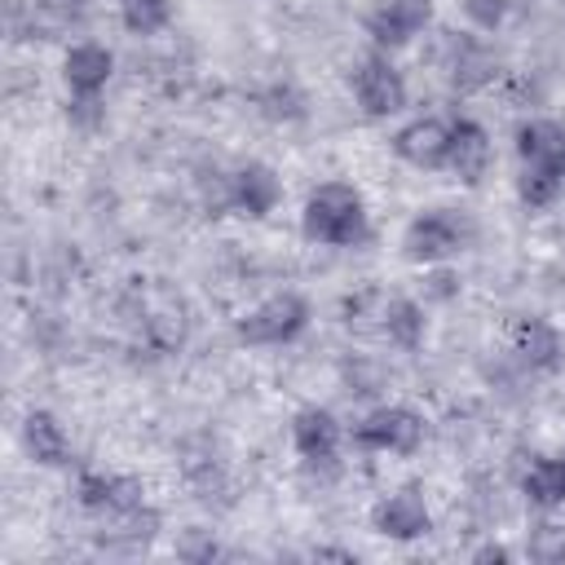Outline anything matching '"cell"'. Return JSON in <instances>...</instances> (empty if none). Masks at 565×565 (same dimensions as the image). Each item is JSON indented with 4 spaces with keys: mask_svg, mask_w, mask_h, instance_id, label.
<instances>
[{
    "mask_svg": "<svg viewBox=\"0 0 565 565\" xmlns=\"http://www.w3.org/2000/svg\"><path fill=\"white\" fill-rule=\"evenodd\" d=\"M300 230L309 243L322 247H358L371 234L366 221V199L358 185L349 181H322L309 190L305 207H300Z\"/></svg>",
    "mask_w": 565,
    "mask_h": 565,
    "instance_id": "6da1fadb",
    "label": "cell"
},
{
    "mask_svg": "<svg viewBox=\"0 0 565 565\" xmlns=\"http://www.w3.org/2000/svg\"><path fill=\"white\" fill-rule=\"evenodd\" d=\"M468 238H472V225H468L459 212H450V207H428V212H419V216L406 225V234H402V256H406L411 265H441V260L459 256V252L468 247Z\"/></svg>",
    "mask_w": 565,
    "mask_h": 565,
    "instance_id": "7a4b0ae2",
    "label": "cell"
},
{
    "mask_svg": "<svg viewBox=\"0 0 565 565\" xmlns=\"http://www.w3.org/2000/svg\"><path fill=\"white\" fill-rule=\"evenodd\" d=\"M305 327H309V305L296 291H274L234 322L243 344H291Z\"/></svg>",
    "mask_w": 565,
    "mask_h": 565,
    "instance_id": "3957f363",
    "label": "cell"
},
{
    "mask_svg": "<svg viewBox=\"0 0 565 565\" xmlns=\"http://www.w3.org/2000/svg\"><path fill=\"white\" fill-rule=\"evenodd\" d=\"M424 415L406 402H388V406H375L358 428H353V441L366 446V450H380V455H415L424 446Z\"/></svg>",
    "mask_w": 565,
    "mask_h": 565,
    "instance_id": "277c9868",
    "label": "cell"
},
{
    "mask_svg": "<svg viewBox=\"0 0 565 565\" xmlns=\"http://www.w3.org/2000/svg\"><path fill=\"white\" fill-rule=\"evenodd\" d=\"M353 97H358V106H362L366 119H388V115L406 110V79L388 62V53L375 49L371 57L358 62V71H353Z\"/></svg>",
    "mask_w": 565,
    "mask_h": 565,
    "instance_id": "5b68a950",
    "label": "cell"
},
{
    "mask_svg": "<svg viewBox=\"0 0 565 565\" xmlns=\"http://www.w3.org/2000/svg\"><path fill=\"white\" fill-rule=\"evenodd\" d=\"M371 530L384 534V539H393V543H411V539H424L433 530V512H428L424 494L406 486V490H393V494L375 499Z\"/></svg>",
    "mask_w": 565,
    "mask_h": 565,
    "instance_id": "8992f818",
    "label": "cell"
},
{
    "mask_svg": "<svg viewBox=\"0 0 565 565\" xmlns=\"http://www.w3.org/2000/svg\"><path fill=\"white\" fill-rule=\"evenodd\" d=\"M428 22H433V0H384L366 18V35L375 40L380 53H393V49L411 44Z\"/></svg>",
    "mask_w": 565,
    "mask_h": 565,
    "instance_id": "52a82bcc",
    "label": "cell"
},
{
    "mask_svg": "<svg viewBox=\"0 0 565 565\" xmlns=\"http://www.w3.org/2000/svg\"><path fill=\"white\" fill-rule=\"evenodd\" d=\"M393 154L411 168H446V154H450V119H437V115H419L411 119L406 128L393 132Z\"/></svg>",
    "mask_w": 565,
    "mask_h": 565,
    "instance_id": "ba28073f",
    "label": "cell"
},
{
    "mask_svg": "<svg viewBox=\"0 0 565 565\" xmlns=\"http://www.w3.org/2000/svg\"><path fill=\"white\" fill-rule=\"evenodd\" d=\"M490 163H494L490 132L477 119H450V154H446V168L463 185H481L486 172H490Z\"/></svg>",
    "mask_w": 565,
    "mask_h": 565,
    "instance_id": "9c48e42d",
    "label": "cell"
},
{
    "mask_svg": "<svg viewBox=\"0 0 565 565\" xmlns=\"http://www.w3.org/2000/svg\"><path fill=\"white\" fill-rule=\"evenodd\" d=\"M110 75H115V53L97 40H79L62 57V79L75 97H97L110 84Z\"/></svg>",
    "mask_w": 565,
    "mask_h": 565,
    "instance_id": "30bf717a",
    "label": "cell"
},
{
    "mask_svg": "<svg viewBox=\"0 0 565 565\" xmlns=\"http://www.w3.org/2000/svg\"><path fill=\"white\" fill-rule=\"evenodd\" d=\"M512 353L530 371H556L565 358V335L547 318H516L512 322Z\"/></svg>",
    "mask_w": 565,
    "mask_h": 565,
    "instance_id": "8fae6325",
    "label": "cell"
},
{
    "mask_svg": "<svg viewBox=\"0 0 565 565\" xmlns=\"http://www.w3.org/2000/svg\"><path fill=\"white\" fill-rule=\"evenodd\" d=\"M291 446L305 463H331L340 450V419L327 406H305L291 419Z\"/></svg>",
    "mask_w": 565,
    "mask_h": 565,
    "instance_id": "7c38bea8",
    "label": "cell"
},
{
    "mask_svg": "<svg viewBox=\"0 0 565 565\" xmlns=\"http://www.w3.org/2000/svg\"><path fill=\"white\" fill-rule=\"evenodd\" d=\"M516 154H521V168H547L565 177V124L547 115L525 119L516 128Z\"/></svg>",
    "mask_w": 565,
    "mask_h": 565,
    "instance_id": "4fadbf2b",
    "label": "cell"
},
{
    "mask_svg": "<svg viewBox=\"0 0 565 565\" xmlns=\"http://www.w3.org/2000/svg\"><path fill=\"white\" fill-rule=\"evenodd\" d=\"M230 203H234L238 212H247V216H269V212L282 203V181H278V172H274L269 163H260V159L243 163V168L230 177Z\"/></svg>",
    "mask_w": 565,
    "mask_h": 565,
    "instance_id": "5bb4252c",
    "label": "cell"
},
{
    "mask_svg": "<svg viewBox=\"0 0 565 565\" xmlns=\"http://www.w3.org/2000/svg\"><path fill=\"white\" fill-rule=\"evenodd\" d=\"M22 450L40 468L71 463V437L57 424V415H49V411H26V419H22Z\"/></svg>",
    "mask_w": 565,
    "mask_h": 565,
    "instance_id": "9a60e30c",
    "label": "cell"
},
{
    "mask_svg": "<svg viewBox=\"0 0 565 565\" xmlns=\"http://www.w3.org/2000/svg\"><path fill=\"white\" fill-rule=\"evenodd\" d=\"M446 71H450V84L459 93H477V88H486V84L499 79V57L481 40H450Z\"/></svg>",
    "mask_w": 565,
    "mask_h": 565,
    "instance_id": "2e32d148",
    "label": "cell"
},
{
    "mask_svg": "<svg viewBox=\"0 0 565 565\" xmlns=\"http://www.w3.org/2000/svg\"><path fill=\"white\" fill-rule=\"evenodd\" d=\"M521 490H525L530 508H539V512L565 508V455H547V459L530 463V472L521 477Z\"/></svg>",
    "mask_w": 565,
    "mask_h": 565,
    "instance_id": "e0dca14e",
    "label": "cell"
},
{
    "mask_svg": "<svg viewBox=\"0 0 565 565\" xmlns=\"http://www.w3.org/2000/svg\"><path fill=\"white\" fill-rule=\"evenodd\" d=\"M424 331H428V318H424V305L411 300V296H393L384 305V335L397 344V349H419L424 344Z\"/></svg>",
    "mask_w": 565,
    "mask_h": 565,
    "instance_id": "ac0fdd59",
    "label": "cell"
},
{
    "mask_svg": "<svg viewBox=\"0 0 565 565\" xmlns=\"http://www.w3.org/2000/svg\"><path fill=\"white\" fill-rule=\"evenodd\" d=\"M119 18L132 35H154L172 22V4L168 0H119Z\"/></svg>",
    "mask_w": 565,
    "mask_h": 565,
    "instance_id": "d6986e66",
    "label": "cell"
},
{
    "mask_svg": "<svg viewBox=\"0 0 565 565\" xmlns=\"http://www.w3.org/2000/svg\"><path fill=\"white\" fill-rule=\"evenodd\" d=\"M561 190H565V177L547 172V168H521V177H516V199L525 207H547V203H556Z\"/></svg>",
    "mask_w": 565,
    "mask_h": 565,
    "instance_id": "ffe728a7",
    "label": "cell"
},
{
    "mask_svg": "<svg viewBox=\"0 0 565 565\" xmlns=\"http://www.w3.org/2000/svg\"><path fill=\"white\" fill-rule=\"evenodd\" d=\"M525 552L534 561H565V525H556V521L534 525L530 539H525Z\"/></svg>",
    "mask_w": 565,
    "mask_h": 565,
    "instance_id": "44dd1931",
    "label": "cell"
},
{
    "mask_svg": "<svg viewBox=\"0 0 565 565\" xmlns=\"http://www.w3.org/2000/svg\"><path fill=\"white\" fill-rule=\"evenodd\" d=\"M459 9L477 31H499L508 18V0H459Z\"/></svg>",
    "mask_w": 565,
    "mask_h": 565,
    "instance_id": "7402d4cb",
    "label": "cell"
},
{
    "mask_svg": "<svg viewBox=\"0 0 565 565\" xmlns=\"http://www.w3.org/2000/svg\"><path fill=\"white\" fill-rule=\"evenodd\" d=\"M477 561H508V547L490 543V547H481V552H477Z\"/></svg>",
    "mask_w": 565,
    "mask_h": 565,
    "instance_id": "603a6c76",
    "label": "cell"
}]
</instances>
